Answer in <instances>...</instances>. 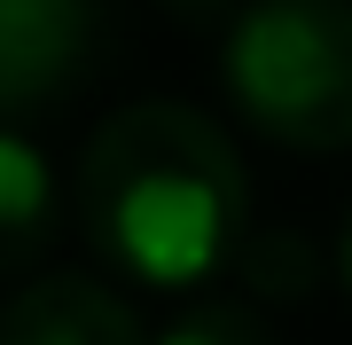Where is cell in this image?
<instances>
[{
  "instance_id": "277c9868",
  "label": "cell",
  "mask_w": 352,
  "mask_h": 345,
  "mask_svg": "<svg viewBox=\"0 0 352 345\" xmlns=\"http://www.w3.org/2000/svg\"><path fill=\"white\" fill-rule=\"evenodd\" d=\"M0 345H149V330L94 275H32L0 306Z\"/></svg>"
},
{
  "instance_id": "6da1fadb",
  "label": "cell",
  "mask_w": 352,
  "mask_h": 345,
  "mask_svg": "<svg viewBox=\"0 0 352 345\" xmlns=\"http://www.w3.org/2000/svg\"><path fill=\"white\" fill-rule=\"evenodd\" d=\"M78 220L102 267L188 291L219 275L251 236V180L243 157L188 103H126L110 110L78 157Z\"/></svg>"
},
{
  "instance_id": "3957f363",
  "label": "cell",
  "mask_w": 352,
  "mask_h": 345,
  "mask_svg": "<svg viewBox=\"0 0 352 345\" xmlns=\"http://www.w3.org/2000/svg\"><path fill=\"white\" fill-rule=\"evenodd\" d=\"M94 48L87 0H0V118L39 110L78 79Z\"/></svg>"
},
{
  "instance_id": "52a82bcc",
  "label": "cell",
  "mask_w": 352,
  "mask_h": 345,
  "mask_svg": "<svg viewBox=\"0 0 352 345\" xmlns=\"http://www.w3.org/2000/svg\"><path fill=\"white\" fill-rule=\"evenodd\" d=\"M337 267H344V282H352V220H344V236H337Z\"/></svg>"
},
{
  "instance_id": "7a4b0ae2",
  "label": "cell",
  "mask_w": 352,
  "mask_h": 345,
  "mask_svg": "<svg viewBox=\"0 0 352 345\" xmlns=\"http://www.w3.org/2000/svg\"><path fill=\"white\" fill-rule=\"evenodd\" d=\"M219 63L266 141L352 149V0H251Z\"/></svg>"
},
{
  "instance_id": "5b68a950",
  "label": "cell",
  "mask_w": 352,
  "mask_h": 345,
  "mask_svg": "<svg viewBox=\"0 0 352 345\" xmlns=\"http://www.w3.org/2000/svg\"><path fill=\"white\" fill-rule=\"evenodd\" d=\"M55 212H63V196H55L47 157H39L24 134H8V126H0V275L32 267V259L47 251Z\"/></svg>"
},
{
  "instance_id": "8992f818",
  "label": "cell",
  "mask_w": 352,
  "mask_h": 345,
  "mask_svg": "<svg viewBox=\"0 0 352 345\" xmlns=\"http://www.w3.org/2000/svg\"><path fill=\"white\" fill-rule=\"evenodd\" d=\"M149 345H274L266 337V322L251 306H227V298H204V306H188L180 322H164V330Z\"/></svg>"
}]
</instances>
